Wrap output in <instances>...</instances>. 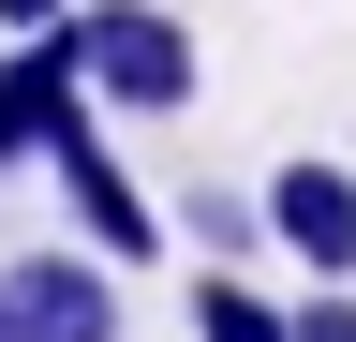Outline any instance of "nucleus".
<instances>
[{
    "label": "nucleus",
    "mask_w": 356,
    "mask_h": 342,
    "mask_svg": "<svg viewBox=\"0 0 356 342\" xmlns=\"http://www.w3.org/2000/svg\"><path fill=\"white\" fill-rule=\"evenodd\" d=\"M60 45L89 75V104H134V119H193V30L163 0H74Z\"/></svg>",
    "instance_id": "obj_1"
},
{
    "label": "nucleus",
    "mask_w": 356,
    "mask_h": 342,
    "mask_svg": "<svg viewBox=\"0 0 356 342\" xmlns=\"http://www.w3.org/2000/svg\"><path fill=\"white\" fill-rule=\"evenodd\" d=\"M44 179L74 194V224H89V253H119V268H149L163 253V208L119 179V149H104V119H89V90L60 104V134H44Z\"/></svg>",
    "instance_id": "obj_2"
},
{
    "label": "nucleus",
    "mask_w": 356,
    "mask_h": 342,
    "mask_svg": "<svg viewBox=\"0 0 356 342\" xmlns=\"http://www.w3.org/2000/svg\"><path fill=\"white\" fill-rule=\"evenodd\" d=\"M0 313L15 342H119V253H15Z\"/></svg>",
    "instance_id": "obj_3"
},
{
    "label": "nucleus",
    "mask_w": 356,
    "mask_h": 342,
    "mask_svg": "<svg viewBox=\"0 0 356 342\" xmlns=\"http://www.w3.org/2000/svg\"><path fill=\"white\" fill-rule=\"evenodd\" d=\"M267 238L297 253L312 283H356V164H282V179H267Z\"/></svg>",
    "instance_id": "obj_4"
},
{
    "label": "nucleus",
    "mask_w": 356,
    "mask_h": 342,
    "mask_svg": "<svg viewBox=\"0 0 356 342\" xmlns=\"http://www.w3.org/2000/svg\"><path fill=\"white\" fill-rule=\"evenodd\" d=\"M74 90H89V75H74L60 30H15V60H0V179H15V164H44V134H60Z\"/></svg>",
    "instance_id": "obj_5"
},
{
    "label": "nucleus",
    "mask_w": 356,
    "mask_h": 342,
    "mask_svg": "<svg viewBox=\"0 0 356 342\" xmlns=\"http://www.w3.org/2000/svg\"><path fill=\"white\" fill-rule=\"evenodd\" d=\"M193 342H297V313H282L267 283H238V268H208V283H193Z\"/></svg>",
    "instance_id": "obj_6"
},
{
    "label": "nucleus",
    "mask_w": 356,
    "mask_h": 342,
    "mask_svg": "<svg viewBox=\"0 0 356 342\" xmlns=\"http://www.w3.org/2000/svg\"><path fill=\"white\" fill-rule=\"evenodd\" d=\"M297 342H356V297H341V283H312V297H297Z\"/></svg>",
    "instance_id": "obj_7"
},
{
    "label": "nucleus",
    "mask_w": 356,
    "mask_h": 342,
    "mask_svg": "<svg viewBox=\"0 0 356 342\" xmlns=\"http://www.w3.org/2000/svg\"><path fill=\"white\" fill-rule=\"evenodd\" d=\"M74 15V0H0V30H60Z\"/></svg>",
    "instance_id": "obj_8"
},
{
    "label": "nucleus",
    "mask_w": 356,
    "mask_h": 342,
    "mask_svg": "<svg viewBox=\"0 0 356 342\" xmlns=\"http://www.w3.org/2000/svg\"><path fill=\"white\" fill-rule=\"evenodd\" d=\"M0 342H15V313H0Z\"/></svg>",
    "instance_id": "obj_9"
}]
</instances>
